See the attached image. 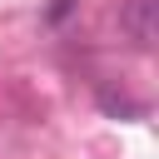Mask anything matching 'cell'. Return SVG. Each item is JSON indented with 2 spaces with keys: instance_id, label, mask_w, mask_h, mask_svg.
<instances>
[{
  "instance_id": "1",
  "label": "cell",
  "mask_w": 159,
  "mask_h": 159,
  "mask_svg": "<svg viewBox=\"0 0 159 159\" xmlns=\"http://www.w3.org/2000/svg\"><path fill=\"white\" fill-rule=\"evenodd\" d=\"M119 30L134 50H149L154 45V0H124L119 5Z\"/></svg>"
},
{
  "instance_id": "2",
  "label": "cell",
  "mask_w": 159,
  "mask_h": 159,
  "mask_svg": "<svg viewBox=\"0 0 159 159\" xmlns=\"http://www.w3.org/2000/svg\"><path fill=\"white\" fill-rule=\"evenodd\" d=\"M75 5H80V0H55V5H50V20H65Z\"/></svg>"
}]
</instances>
